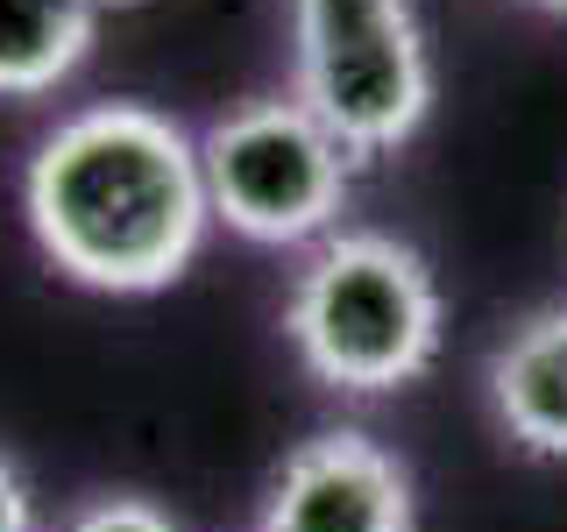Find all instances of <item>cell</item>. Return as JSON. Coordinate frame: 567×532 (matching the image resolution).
<instances>
[{"label":"cell","mask_w":567,"mask_h":532,"mask_svg":"<svg viewBox=\"0 0 567 532\" xmlns=\"http://www.w3.org/2000/svg\"><path fill=\"white\" fill-rule=\"evenodd\" d=\"M29 235L50 263L106 298H150L192 270L206 242L199 142L135 100L79 106L43 135L22 177Z\"/></svg>","instance_id":"1"},{"label":"cell","mask_w":567,"mask_h":532,"mask_svg":"<svg viewBox=\"0 0 567 532\" xmlns=\"http://www.w3.org/2000/svg\"><path fill=\"white\" fill-rule=\"evenodd\" d=\"M440 319L447 313H440V284L425 256L377 227L327 235L284 298V334L306 377L348 398L419 383L440 355Z\"/></svg>","instance_id":"2"},{"label":"cell","mask_w":567,"mask_h":532,"mask_svg":"<svg viewBox=\"0 0 567 532\" xmlns=\"http://www.w3.org/2000/svg\"><path fill=\"white\" fill-rule=\"evenodd\" d=\"M298 106L348 150V164L390 156L433 106V58L412 0H291Z\"/></svg>","instance_id":"3"},{"label":"cell","mask_w":567,"mask_h":532,"mask_svg":"<svg viewBox=\"0 0 567 532\" xmlns=\"http://www.w3.org/2000/svg\"><path fill=\"white\" fill-rule=\"evenodd\" d=\"M348 150L298 100H248L199 135L213 221L256 248L319 242L348 206Z\"/></svg>","instance_id":"4"},{"label":"cell","mask_w":567,"mask_h":532,"mask_svg":"<svg viewBox=\"0 0 567 532\" xmlns=\"http://www.w3.org/2000/svg\"><path fill=\"white\" fill-rule=\"evenodd\" d=\"M412 469L383 440L333 426L298 440L262 490L256 532H412Z\"/></svg>","instance_id":"5"},{"label":"cell","mask_w":567,"mask_h":532,"mask_svg":"<svg viewBox=\"0 0 567 532\" xmlns=\"http://www.w3.org/2000/svg\"><path fill=\"white\" fill-rule=\"evenodd\" d=\"M489 412L525 454H560L567 461V306L525 313L504 341L489 348L483 369Z\"/></svg>","instance_id":"6"},{"label":"cell","mask_w":567,"mask_h":532,"mask_svg":"<svg viewBox=\"0 0 567 532\" xmlns=\"http://www.w3.org/2000/svg\"><path fill=\"white\" fill-rule=\"evenodd\" d=\"M100 0H0V100H35L93 58Z\"/></svg>","instance_id":"7"},{"label":"cell","mask_w":567,"mask_h":532,"mask_svg":"<svg viewBox=\"0 0 567 532\" xmlns=\"http://www.w3.org/2000/svg\"><path fill=\"white\" fill-rule=\"evenodd\" d=\"M64 532H185V525H177L164 504H150V497L114 490V497H93V504H79V511L64 519Z\"/></svg>","instance_id":"8"},{"label":"cell","mask_w":567,"mask_h":532,"mask_svg":"<svg viewBox=\"0 0 567 532\" xmlns=\"http://www.w3.org/2000/svg\"><path fill=\"white\" fill-rule=\"evenodd\" d=\"M0 532H35V497H29V475L0 454Z\"/></svg>","instance_id":"9"},{"label":"cell","mask_w":567,"mask_h":532,"mask_svg":"<svg viewBox=\"0 0 567 532\" xmlns=\"http://www.w3.org/2000/svg\"><path fill=\"white\" fill-rule=\"evenodd\" d=\"M532 8H546V14H567V0H532Z\"/></svg>","instance_id":"10"},{"label":"cell","mask_w":567,"mask_h":532,"mask_svg":"<svg viewBox=\"0 0 567 532\" xmlns=\"http://www.w3.org/2000/svg\"><path fill=\"white\" fill-rule=\"evenodd\" d=\"M100 8H135V0H100Z\"/></svg>","instance_id":"11"}]
</instances>
